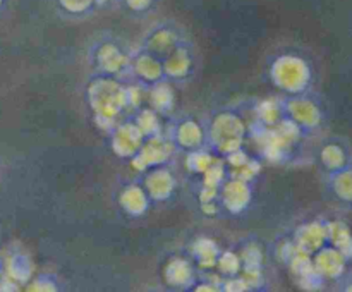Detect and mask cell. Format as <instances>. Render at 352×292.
<instances>
[{
  "instance_id": "obj_1",
  "label": "cell",
  "mask_w": 352,
  "mask_h": 292,
  "mask_svg": "<svg viewBox=\"0 0 352 292\" xmlns=\"http://www.w3.org/2000/svg\"><path fill=\"white\" fill-rule=\"evenodd\" d=\"M2 2H3V0H0V7H2Z\"/></svg>"
}]
</instances>
